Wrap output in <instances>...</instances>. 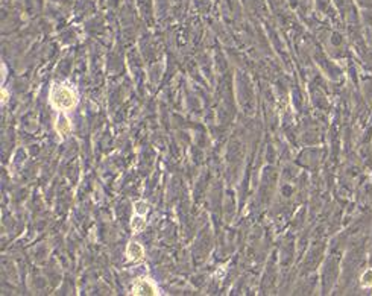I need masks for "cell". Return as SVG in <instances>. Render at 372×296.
Returning <instances> with one entry per match:
<instances>
[{"instance_id": "obj_1", "label": "cell", "mask_w": 372, "mask_h": 296, "mask_svg": "<svg viewBox=\"0 0 372 296\" xmlns=\"http://www.w3.org/2000/svg\"><path fill=\"white\" fill-rule=\"evenodd\" d=\"M49 102L55 109L61 111V113H65V111H71L73 108H76L78 96H76V93H74V90L70 88L68 85L53 84L50 87Z\"/></svg>"}, {"instance_id": "obj_2", "label": "cell", "mask_w": 372, "mask_h": 296, "mask_svg": "<svg viewBox=\"0 0 372 296\" xmlns=\"http://www.w3.org/2000/svg\"><path fill=\"white\" fill-rule=\"evenodd\" d=\"M158 287L151 281V280H146V278H141V280H137L132 286V295H158Z\"/></svg>"}, {"instance_id": "obj_3", "label": "cell", "mask_w": 372, "mask_h": 296, "mask_svg": "<svg viewBox=\"0 0 372 296\" xmlns=\"http://www.w3.org/2000/svg\"><path fill=\"white\" fill-rule=\"evenodd\" d=\"M143 257H144V249H143V246L140 243H137V242L128 243V246H126V258L129 262H132V263L141 262Z\"/></svg>"}, {"instance_id": "obj_4", "label": "cell", "mask_w": 372, "mask_h": 296, "mask_svg": "<svg viewBox=\"0 0 372 296\" xmlns=\"http://www.w3.org/2000/svg\"><path fill=\"white\" fill-rule=\"evenodd\" d=\"M55 129L61 137H67L71 132V123H70L68 117L64 114H59L56 117V122H55Z\"/></svg>"}, {"instance_id": "obj_5", "label": "cell", "mask_w": 372, "mask_h": 296, "mask_svg": "<svg viewBox=\"0 0 372 296\" xmlns=\"http://www.w3.org/2000/svg\"><path fill=\"white\" fill-rule=\"evenodd\" d=\"M146 225H147V222H146V219L141 214L134 216L132 220H131V228H132L134 233H141L146 228Z\"/></svg>"}, {"instance_id": "obj_6", "label": "cell", "mask_w": 372, "mask_h": 296, "mask_svg": "<svg viewBox=\"0 0 372 296\" xmlns=\"http://www.w3.org/2000/svg\"><path fill=\"white\" fill-rule=\"evenodd\" d=\"M360 286L363 289H372V269H368L362 277H360Z\"/></svg>"}, {"instance_id": "obj_7", "label": "cell", "mask_w": 372, "mask_h": 296, "mask_svg": "<svg viewBox=\"0 0 372 296\" xmlns=\"http://www.w3.org/2000/svg\"><path fill=\"white\" fill-rule=\"evenodd\" d=\"M134 211H135V214H141V216L147 214V211H149L147 202H144V201H137V202L134 204Z\"/></svg>"}, {"instance_id": "obj_8", "label": "cell", "mask_w": 372, "mask_h": 296, "mask_svg": "<svg viewBox=\"0 0 372 296\" xmlns=\"http://www.w3.org/2000/svg\"><path fill=\"white\" fill-rule=\"evenodd\" d=\"M6 100H8V93H6V90L3 88V90H2V102L6 103Z\"/></svg>"}]
</instances>
